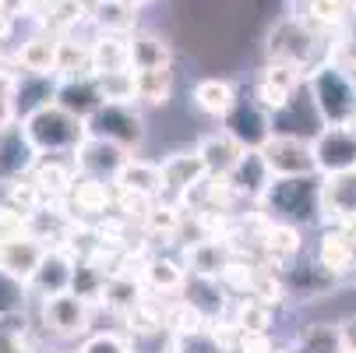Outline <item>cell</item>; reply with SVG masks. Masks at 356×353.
Returning <instances> with one entry per match:
<instances>
[{"label":"cell","mask_w":356,"mask_h":353,"mask_svg":"<svg viewBox=\"0 0 356 353\" xmlns=\"http://www.w3.org/2000/svg\"><path fill=\"white\" fill-rule=\"evenodd\" d=\"M268 209L293 226H307L321 219V180L311 177H275L265 191Z\"/></svg>","instance_id":"6da1fadb"},{"label":"cell","mask_w":356,"mask_h":353,"mask_svg":"<svg viewBox=\"0 0 356 353\" xmlns=\"http://www.w3.org/2000/svg\"><path fill=\"white\" fill-rule=\"evenodd\" d=\"M25 131L39 152H74L88 138V120L67 113L60 103H49L25 120Z\"/></svg>","instance_id":"7a4b0ae2"},{"label":"cell","mask_w":356,"mask_h":353,"mask_svg":"<svg viewBox=\"0 0 356 353\" xmlns=\"http://www.w3.org/2000/svg\"><path fill=\"white\" fill-rule=\"evenodd\" d=\"M311 95L321 110V117L328 120V127H349L356 124V85L353 78L335 68V64H321L311 74Z\"/></svg>","instance_id":"3957f363"},{"label":"cell","mask_w":356,"mask_h":353,"mask_svg":"<svg viewBox=\"0 0 356 353\" xmlns=\"http://www.w3.org/2000/svg\"><path fill=\"white\" fill-rule=\"evenodd\" d=\"M261 152L272 166L275 177H311L318 173V156H314V141L307 138H293V134H272Z\"/></svg>","instance_id":"277c9868"},{"label":"cell","mask_w":356,"mask_h":353,"mask_svg":"<svg viewBox=\"0 0 356 353\" xmlns=\"http://www.w3.org/2000/svg\"><path fill=\"white\" fill-rule=\"evenodd\" d=\"M88 134L110 138V141H117L124 148H138L145 141V120L127 103H103L88 117Z\"/></svg>","instance_id":"5b68a950"},{"label":"cell","mask_w":356,"mask_h":353,"mask_svg":"<svg viewBox=\"0 0 356 353\" xmlns=\"http://www.w3.org/2000/svg\"><path fill=\"white\" fill-rule=\"evenodd\" d=\"M226 124V134H233L243 148H261L275 127H272V110L265 103H258V95L254 99H236V107L222 117Z\"/></svg>","instance_id":"8992f818"},{"label":"cell","mask_w":356,"mask_h":353,"mask_svg":"<svg viewBox=\"0 0 356 353\" xmlns=\"http://www.w3.org/2000/svg\"><path fill=\"white\" fill-rule=\"evenodd\" d=\"M314 54V29L303 25L296 18L289 22H279L272 32H268V57L275 64H293V68H303Z\"/></svg>","instance_id":"52a82bcc"},{"label":"cell","mask_w":356,"mask_h":353,"mask_svg":"<svg viewBox=\"0 0 356 353\" xmlns=\"http://www.w3.org/2000/svg\"><path fill=\"white\" fill-rule=\"evenodd\" d=\"M42 325L46 332H54L60 339H74L88 329V300H81L78 293H57L46 297L42 304Z\"/></svg>","instance_id":"ba28073f"},{"label":"cell","mask_w":356,"mask_h":353,"mask_svg":"<svg viewBox=\"0 0 356 353\" xmlns=\"http://www.w3.org/2000/svg\"><path fill=\"white\" fill-rule=\"evenodd\" d=\"M35 141L29 138L25 124L11 120L8 127H0V180H18L29 170H35Z\"/></svg>","instance_id":"9c48e42d"},{"label":"cell","mask_w":356,"mask_h":353,"mask_svg":"<svg viewBox=\"0 0 356 353\" xmlns=\"http://www.w3.org/2000/svg\"><path fill=\"white\" fill-rule=\"evenodd\" d=\"M131 156H127V148L124 145H117V141H110V138H99V134H88L78 148H74V163L88 173V177H110V180H117V173L124 170V163H127Z\"/></svg>","instance_id":"30bf717a"},{"label":"cell","mask_w":356,"mask_h":353,"mask_svg":"<svg viewBox=\"0 0 356 353\" xmlns=\"http://www.w3.org/2000/svg\"><path fill=\"white\" fill-rule=\"evenodd\" d=\"M314 156L321 173H342L356 166V131L349 127H325L314 138Z\"/></svg>","instance_id":"8fae6325"},{"label":"cell","mask_w":356,"mask_h":353,"mask_svg":"<svg viewBox=\"0 0 356 353\" xmlns=\"http://www.w3.org/2000/svg\"><path fill=\"white\" fill-rule=\"evenodd\" d=\"M57 92H60V81L57 74H39V71H25L15 85V95H11V103H15V117L18 120H29L35 110L49 107V103H57Z\"/></svg>","instance_id":"7c38bea8"},{"label":"cell","mask_w":356,"mask_h":353,"mask_svg":"<svg viewBox=\"0 0 356 353\" xmlns=\"http://www.w3.org/2000/svg\"><path fill=\"white\" fill-rule=\"evenodd\" d=\"M353 212H356V166L342 170V173H325V180H321V219L339 226Z\"/></svg>","instance_id":"4fadbf2b"},{"label":"cell","mask_w":356,"mask_h":353,"mask_svg":"<svg viewBox=\"0 0 356 353\" xmlns=\"http://www.w3.org/2000/svg\"><path fill=\"white\" fill-rule=\"evenodd\" d=\"M226 180H229L233 194L265 198V191H268V184L275 180V173H272V166H268V159H265L261 148H243V156L236 159V166L229 170Z\"/></svg>","instance_id":"5bb4252c"},{"label":"cell","mask_w":356,"mask_h":353,"mask_svg":"<svg viewBox=\"0 0 356 353\" xmlns=\"http://www.w3.org/2000/svg\"><path fill=\"white\" fill-rule=\"evenodd\" d=\"M57 103H60L67 113H74V117L88 120L99 107L106 103V99H103V92H99V85H95V74H74V78L60 81Z\"/></svg>","instance_id":"9a60e30c"},{"label":"cell","mask_w":356,"mask_h":353,"mask_svg":"<svg viewBox=\"0 0 356 353\" xmlns=\"http://www.w3.org/2000/svg\"><path fill=\"white\" fill-rule=\"evenodd\" d=\"M300 68H293V64H268L265 68V74H261V81H258V103H265L272 113L275 110H282L289 99H293V92L300 88V74H296Z\"/></svg>","instance_id":"2e32d148"},{"label":"cell","mask_w":356,"mask_h":353,"mask_svg":"<svg viewBox=\"0 0 356 353\" xmlns=\"http://www.w3.org/2000/svg\"><path fill=\"white\" fill-rule=\"evenodd\" d=\"M71 279H74V258H67L64 251H46L42 265L35 269V276L29 283L42 297H57V293L71 290Z\"/></svg>","instance_id":"e0dca14e"},{"label":"cell","mask_w":356,"mask_h":353,"mask_svg":"<svg viewBox=\"0 0 356 353\" xmlns=\"http://www.w3.org/2000/svg\"><path fill=\"white\" fill-rule=\"evenodd\" d=\"M42 258H46V247L35 237H22V240H11V244H0V269H8L22 283H29L35 276Z\"/></svg>","instance_id":"ac0fdd59"},{"label":"cell","mask_w":356,"mask_h":353,"mask_svg":"<svg viewBox=\"0 0 356 353\" xmlns=\"http://www.w3.org/2000/svg\"><path fill=\"white\" fill-rule=\"evenodd\" d=\"M318 262L339 279L346 272L356 269V244L335 226V230H325L321 233V244H318Z\"/></svg>","instance_id":"d6986e66"},{"label":"cell","mask_w":356,"mask_h":353,"mask_svg":"<svg viewBox=\"0 0 356 353\" xmlns=\"http://www.w3.org/2000/svg\"><path fill=\"white\" fill-rule=\"evenodd\" d=\"M57 61H60V39L57 36H32L18 49V64L25 71L57 74Z\"/></svg>","instance_id":"ffe728a7"},{"label":"cell","mask_w":356,"mask_h":353,"mask_svg":"<svg viewBox=\"0 0 356 353\" xmlns=\"http://www.w3.org/2000/svg\"><path fill=\"white\" fill-rule=\"evenodd\" d=\"M197 152H201V159H205L209 173L229 177V170H233L236 159L243 156V145H240L233 134H212V138H205V141L197 145Z\"/></svg>","instance_id":"44dd1931"},{"label":"cell","mask_w":356,"mask_h":353,"mask_svg":"<svg viewBox=\"0 0 356 353\" xmlns=\"http://www.w3.org/2000/svg\"><path fill=\"white\" fill-rule=\"evenodd\" d=\"M163 177H166V191H187L194 187L201 177H209V166L201 159V152H177L163 163Z\"/></svg>","instance_id":"7402d4cb"},{"label":"cell","mask_w":356,"mask_h":353,"mask_svg":"<svg viewBox=\"0 0 356 353\" xmlns=\"http://www.w3.org/2000/svg\"><path fill=\"white\" fill-rule=\"evenodd\" d=\"M194 103H197L201 113L222 120L236 107V92H233V85L226 78H205V81L194 85Z\"/></svg>","instance_id":"603a6c76"},{"label":"cell","mask_w":356,"mask_h":353,"mask_svg":"<svg viewBox=\"0 0 356 353\" xmlns=\"http://www.w3.org/2000/svg\"><path fill=\"white\" fill-rule=\"evenodd\" d=\"M120 68H131V39L117 36V32H106L92 42V74L99 71H120Z\"/></svg>","instance_id":"cb8c5ba5"},{"label":"cell","mask_w":356,"mask_h":353,"mask_svg":"<svg viewBox=\"0 0 356 353\" xmlns=\"http://www.w3.org/2000/svg\"><path fill=\"white\" fill-rule=\"evenodd\" d=\"M117 184H120V187H131V191H141V194H159V191H166L163 166L145 163V159H127L124 170L117 173Z\"/></svg>","instance_id":"d4e9b609"},{"label":"cell","mask_w":356,"mask_h":353,"mask_svg":"<svg viewBox=\"0 0 356 353\" xmlns=\"http://www.w3.org/2000/svg\"><path fill=\"white\" fill-rule=\"evenodd\" d=\"M184 300H191V304L205 315V318H216L222 315V286H219V276H191V283H184Z\"/></svg>","instance_id":"484cf974"},{"label":"cell","mask_w":356,"mask_h":353,"mask_svg":"<svg viewBox=\"0 0 356 353\" xmlns=\"http://www.w3.org/2000/svg\"><path fill=\"white\" fill-rule=\"evenodd\" d=\"M71 201H74V209L85 212V216H103V212L113 205V198H110L103 177H88V173H85L81 180H74Z\"/></svg>","instance_id":"4316f807"},{"label":"cell","mask_w":356,"mask_h":353,"mask_svg":"<svg viewBox=\"0 0 356 353\" xmlns=\"http://www.w3.org/2000/svg\"><path fill=\"white\" fill-rule=\"evenodd\" d=\"M191 272L194 276H222L229 269V247L222 240H197L191 247Z\"/></svg>","instance_id":"83f0119b"},{"label":"cell","mask_w":356,"mask_h":353,"mask_svg":"<svg viewBox=\"0 0 356 353\" xmlns=\"http://www.w3.org/2000/svg\"><path fill=\"white\" fill-rule=\"evenodd\" d=\"M166 64H173V49H170L166 39L148 36V32L131 39V68L134 71H141V68H166Z\"/></svg>","instance_id":"f1b7e54d"},{"label":"cell","mask_w":356,"mask_h":353,"mask_svg":"<svg viewBox=\"0 0 356 353\" xmlns=\"http://www.w3.org/2000/svg\"><path fill=\"white\" fill-rule=\"evenodd\" d=\"M95 85H99V92H103L106 103H131V99H138V74L131 68L99 71L95 74Z\"/></svg>","instance_id":"f546056e"},{"label":"cell","mask_w":356,"mask_h":353,"mask_svg":"<svg viewBox=\"0 0 356 353\" xmlns=\"http://www.w3.org/2000/svg\"><path fill=\"white\" fill-rule=\"evenodd\" d=\"M134 74H138V99H145V103H152V107H163L170 99V92H173L170 64L166 68H141Z\"/></svg>","instance_id":"4dcf8cb0"},{"label":"cell","mask_w":356,"mask_h":353,"mask_svg":"<svg viewBox=\"0 0 356 353\" xmlns=\"http://www.w3.org/2000/svg\"><path fill=\"white\" fill-rule=\"evenodd\" d=\"M103 300H106V308H113V311H120V315H131V311L141 304V283H138L134 276L117 272V276H110Z\"/></svg>","instance_id":"1f68e13d"},{"label":"cell","mask_w":356,"mask_h":353,"mask_svg":"<svg viewBox=\"0 0 356 353\" xmlns=\"http://www.w3.org/2000/svg\"><path fill=\"white\" fill-rule=\"evenodd\" d=\"M110 276L99 269L92 258H78L74 262V279H71V293H78L81 300H99L106 293Z\"/></svg>","instance_id":"d6a6232c"},{"label":"cell","mask_w":356,"mask_h":353,"mask_svg":"<svg viewBox=\"0 0 356 353\" xmlns=\"http://www.w3.org/2000/svg\"><path fill=\"white\" fill-rule=\"evenodd\" d=\"M35 184L49 194H60L74 187V166L64 163L60 156H46L42 163H35Z\"/></svg>","instance_id":"836d02e7"},{"label":"cell","mask_w":356,"mask_h":353,"mask_svg":"<svg viewBox=\"0 0 356 353\" xmlns=\"http://www.w3.org/2000/svg\"><path fill=\"white\" fill-rule=\"evenodd\" d=\"M342 346H346L342 329H335L328 322H314L300 336V353H339Z\"/></svg>","instance_id":"e575fe53"},{"label":"cell","mask_w":356,"mask_h":353,"mask_svg":"<svg viewBox=\"0 0 356 353\" xmlns=\"http://www.w3.org/2000/svg\"><path fill=\"white\" fill-rule=\"evenodd\" d=\"M92 18H95V25L103 32H117V36L134 29V8L124 4V0H106V4L92 8Z\"/></svg>","instance_id":"d590c367"},{"label":"cell","mask_w":356,"mask_h":353,"mask_svg":"<svg viewBox=\"0 0 356 353\" xmlns=\"http://www.w3.org/2000/svg\"><path fill=\"white\" fill-rule=\"evenodd\" d=\"M328 286H335V276H332L321 262L286 272V290H296V293H321V290H328Z\"/></svg>","instance_id":"8d00e7d4"},{"label":"cell","mask_w":356,"mask_h":353,"mask_svg":"<svg viewBox=\"0 0 356 353\" xmlns=\"http://www.w3.org/2000/svg\"><path fill=\"white\" fill-rule=\"evenodd\" d=\"M145 279H148V286L152 290H180L184 283H187V276H184V269L177 265V262H170V258H156V262H148L145 265Z\"/></svg>","instance_id":"74e56055"},{"label":"cell","mask_w":356,"mask_h":353,"mask_svg":"<svg viewBox=\"0 0 356 353\" xmlns=\"http://www.w3.org/2000/svg\"><path fill=\"white\" fill-rule=\"evenodd\" d=\"M85 11L88 8L81 4V0H54V4L46 8V29L49 32H67L85 18Z\"/></svg>","instance_id":"f35d334b"},{"label":"cell","mask_w":356,"mask_h":353,"mask_svg":"<svg viewBox=\"0 0 356 353\" xmlns=\"http://www.w3.org/2000/svg\"><path fill=\"white\" fill-rule=\"evenodd\" d=\"M57 71L74 78V74H85L92 71V49L71 42V39H60V61H57Z\"/></svg>","instance_id":"ab89813d"},{"label":"cell","mask_w":356,"mask_h":353,"mask_svg":"<svg viewBox=\"0 0 356 353\" xmlns=\"http://www.w3.org/2000/svg\"><path fill=\"white\" fill-rule=\"evenodd\" d=\"M25 300V283L11 276L8 269H0V318H11Z\"/></svg>","instance_id":"60d3db41"},{"label":"cell","mask_w":356,"mask_h":353,"mask_svg":"<svg viewBox=\"0 0 356 353\" xmlns=\"http://www.w3.org/2000/svg\"><path fill=\"white\" fill-rule=\"evenodd\" d=\"M32 223H29V212L8 205V209H0V244H11V240H22V237H32L29 233Z\"/></svg>","instance_id":"b9f144b4"},{"label":"cell","mask_w":356,"mask_h":353,"mask_svg":"<svg viewBox=\"0 0 356 353\" xmlns=\"http://www.w3.org/2000/svg\"><path fill=\"white\" fill-rule=\"evenodd\" d=\"M205 322H209V318L201 315V311L191 304V300H180L177 308H170V311H166V325H173L180 336H184V332H197V329H205Z\"/></svg>","instance_id":"7bdbcfd3"},{"label":"cell","mask_w":356,"mask_h":353,"mask_svg":"<svg viewBox=\"0 0 356 353\" xmlns=\"http://www.w3.org/2000/svg\"><path fill=\"white\" fill-rule=\"evenodd\" d=\"M265 244H268V251L289 258V255H296V251H300V230L293 223H275V226H268V240Z\"/></svg>","instance_id":"ee69618b"},{"label":"cell","mask_w":356,"mask_h":353,"mask_svg":"<svg viewBox=\"0 0 356 353\" xmlns=\"http://www.w3.org/2000/svg\"><path fill=\"white\" fill-rule=\"evenodd\" d=\"M39 198H42V187L35 184V180H11V191H8V201L15 209H22V212H39Z\"/></svg>","instance_id":"f6af8a7d"},{"label":"cell","mask_w":356,"mask_h":353,"mask_svg":"<svg viewBox=\"0 0 356 353\" xmlns=\"http://www.w3.org/2000/svg\"><path fill=\"white\" fill-rule=\"evenodd\" d=\"M272 322V304L265 300H243L240 304V329L243 332H265Z\"/></svg>","instance_id":"bcb514c9"},{"label":"cell","mask_w":356,"mask_h":353,"mask_svg":"<svg viewBox=\"0 0 356 353\" xmlns=\"http://www.w3.org/2000/svg\"><path fill=\"white\" fill-rule=\"evenodd\" d=\"M117 209H120V212H124L127 219H148V212H152V194H141V191L120 187Z\"/></svg>","instance_id":"7dc6e473"},{"label":"cell","mask_w":356,"mask_h":353,"mask_svg":"<svg viewBox=\"0 0 356 353\" xmlns=\"http://www.w3.org/2000/svg\"><path fill=\"white\" fill-rule=\"evenodd\" d=\"M177 350L180 353H222V343H219V336L197 329V332H184L180 343H177Z\"/></svg>","instance_id":"c3c4849f"},{"label":"cell","mask_w":356,"mask_h":353,"mask_svg":"<svg viewBox=\"0 0 356 353\" xmlns=\"http://www.w3.org/2000/svg\"><path fill=\"white\" fill-rule=\"evenodd\" d=\"M145 223H148V230H152V233H166V237H170V233H177L180 216H177L173 209H152Z\"/></svg>","instance_id":"681fc988"},{"label":"cell","mask_w":356,"mask_h":353,"mask_svg":"<svg viewBox=\"0 0 356 353\" xmlns=\"http://www.w3.org/2000/svg\"><path fill=\"white\" fill-rule=\"evenodd\" d=\"M81 353H127V346H124L117 336L103 332V336H92V339L81 346Z\"/></svg>","instance_id":"f907efd6"},{"label":"cell","mask_w":356,"mask_h":353,"mask_svg":"<svg viewBox=\"0 0 356 353\" xmlns=\"http://www.w3.org/2000/svg\"><path fill=\"white\" fill-rule=\"evenodd\" d=\"M240 353H272V339L265 332H243Z\"/></svg>","instance_id":"816d5d0a"},{"label":"cell","mask_w":356,"mask_h":353,"mask_svg":"<svg viewBox=\"0 0 356 353\" xmlns=\"http://www.w3.org/2000/svg\"><path fill=\"white\" fill-rule=\"evenodd\" d=\"M15 85H18L15 74H4V71H0V99H11V95H15Z\"/></svg>","instance_id":"f5cc1de1"},{"label":"cell","mask_w":356,"mask_h":353,"mask_svg":"<svg viewBox=\"0 0 356 353\" xmlns=\"http://www.w3.org/2000/svg\"><path fill=\"white\" fill-rule=\"evenodd\" d=\"M11 120H18L15 117V103H11V99H0V127H8Z\"/></svg>","instance_id":"db71d44e"},{"label":"cell","mask_w":356,"mask_h":353,"mask_svg":"<svg viewBox=\"0 0 356 353\" xmlns=\"http://www.w3.org/2000/svg\"><path fill=\"white\" fill-rule=\"evenodd\" d=\"M342 339H346V346H353V350H356V315L342 322Z\"/></svg>","instance_id":"11a10c76"},{"label":"cell","mask_w":356,"mask_h":353,"mask_svg":"<svg viewBox=\"0 0 356 353\" xmlns=\"http://www.w3.org/2000/svg\"><path fill=\"white\" fill-rule=\"evenodd\" d=\"M339 230H342V233H346V237L356 244V212H353V216H346V219L339 223Z\"/></svg>","instance_id":"9f6ffc18"},{"label":"cell","mask_w":356,"mask_h":353,"mask_svg":"<svg viewBox=\"0 0 356 353\" xmlns=\"http://www.w3.org/2000/svg\"><path fill=\"white\" fill-rule=\"evenodd\" d=\"M81 4H85L88 11H92V8H99V4H106V0H81Z\"/></svg>","instance_id":"6f0895ef"},{"label":"cell","mask_w":356,"mask_h":353,"mask_svg":"<svg viewBox=\"0 0 356 353\" xmlns=\"http://www.w3.org/2000/svg\"><path fill=\"white\" fill-rule=\"evenodd\" d=\"M124 4H131V8H141V4H148V0H124Z\"/></svg>","instance_id":"680465c9"},{"label":"cell","mask_w":356,"mask_h":353,"mask_svg":"<svg viewBox=\"0 0 356 353\" xmlns=\"http://www.w3.org/2000/svg\"><path fill=\"white\" fill-rule=\"evenodd\" d=\"M339 353H356V350H353V346H342V350H339Z\"/></svg>","instance_id":"91938a15"}]
</instances>
